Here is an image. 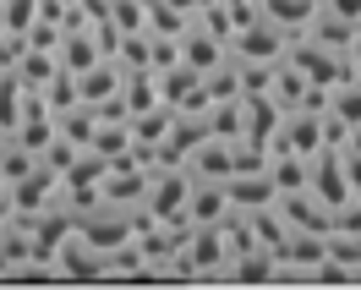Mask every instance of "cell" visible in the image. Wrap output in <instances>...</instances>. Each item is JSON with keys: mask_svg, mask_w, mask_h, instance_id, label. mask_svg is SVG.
Listing matches in <instances>:
<instances>
[{"mask_svg": "<svg viewBox=\"0 0 361 290\" xmlns=\"http://www.w3.org/2000/svg\"><path fill=\"white\" fill-rule=\"evenodd\" d=\"M285 44H290V39H285L274 23L257 17V23H247V28H235V33H230V61H279Z\"/></svg>", "mask_w": 361, "mask_h": 290, "instance_id": "obj_1", "label": "cell"}, {"mask_svg": "<svg viewBox=\"0 0 361 290\" xmlns=\"http://www.w3.org/2000/svg\"><path fill=\"white\" fill-rule=\"evenodd\" d=\"M230 214V192L225 181H197L192 176V192H186V208H180V224H219Z\"/></svg>", "mask_w": 361, "mask_h": 290, "instance_id": "obj_2", "label": "cell"}, {"mask_svg": "<svg viewBox=\"0 0 361 290\" xmlns=\"http://www.w3.org/2000/svg\"><path fill=\"white\" fill-rule=\"evenodd\" d=\"M257 17H263V23H274L285 39H301V33H307V23L317 17V0H257Z\"/></svg>", "mask_w": 361, "mask_h": 290, "instance_id": "obj_3", "label": "cell"}, {"mask_svg": "<svg viewBox=\"0 0 361 290\" xmlns=\"http://www.w3.org/2000/svg\"><path fill=\"white\" fill-rule=\"evenodd\" d=\"M225 192H230V208H257V203L274 198L269 170H235V176L225 181Z\"/></svg>", "mask_w": 361, "mask_h": 290, "instance_id": "obj_4", "label": "cell"}, {"mask_svg": "<svg viewBox=\"0 0 361 290\" xmlns=\"http://www.w3.org/2000/svg\"><path fill=\"white\" fill-rule=\"evenodd\" d=\"M23 83H17V71H0V132H11L17 126V115H23Z\"/></svg>", "mask_w": 361, "mask_h": 290, "instance_id": "obj_5", "label": "cell"}, {"mask_svg": "<svg viewBox=\"0 0 361 290\" xmlns=\"http://www.w3.org/2000/svg\"><path fill=\"white\" fill-rule=\"evenodd\" d=\"M33 17H39V0H0V28L6 33H27Z\"/></svg>", "mask_w": 361, "mask_h": 290, "instance_id": "obj_6", "label": "cell"}, {"mask_svg": "<svg viewBox=\"0 0 361 290\" xmlns=\"http://www.w3.org/2000/svg\"><path fill=\"white\" fill-rule=\"evenodd\" d=\"M170 6H176L180 17H186V23H192V17H197V11H203V6H214V0H170Z\"/></svg>", "mask_w": 361, "mask_h": 290, "instance_id": "obj_7", "label": "cell"}, {"mask_svg": "<svg viewBox=\"0 0 361 290\" xmlns=\"http://www.w3.org/2000/svg\"><path fill=\"white\" fill-rule=\"evenodd\" d=\"M0 143H6V132H0Z\"/></svg>", "mask_w": 361, "mask_h": 290, "instance_id": "obj_8", "label": "cell"}]
</instances>
